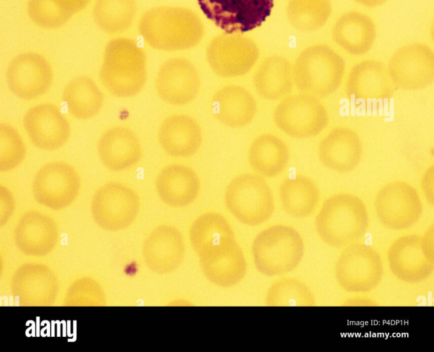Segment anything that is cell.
<instances>
[{"instance_id":"obj_16","label":"cell","mask_w":434,"mask_h":352,"mask_svg":"<svg viewBox=\"0 0 434 352\" xmlns=\"http://www.w3.org/2000/svg\"><path fill=\"white\" fill-rule=\"evenodd\" d=\"M362 144L358 134L347 126L333 129L320 142L318 156L322 164L337 173H349L360 164Z\"/></svg>"},{"instance_id":"obj_15","label":"cell","mask_w":434,"mask_h":352,"mask_svg":"<svg viewBox=\"0 0 434 352\" xmlns=\"http://www.w3.org/2000/svg\"><path fill=\"white\" fill-rule=\"evenodd\" d=\"M80 177L71 165L63 162L44 164L33 179L35 196L50 205H61L71 201L80 188Z\"/></svg>"},{"instance_id":"obj_6","label":"cell","mask_w":434,"mask_h":352,"mask_svg":"<svg viewBox=\"0 0 434 352\" xmlns=\"http://www.w3.org/2000/svg\"><path fill=\"white\" fill-rule=\"evenodd\" d=\"M378 252L365 243H352L339 256L335 276L339 285L350 293H367L375 289L383 276Z\"/></svg>"},{"instance_id":"obj_5","label":"cell","mask_w":434,"mask_h":352,"mask_svg":"<svg viewBox=\"0 0 434 352\" xmlns=\"http://www.w3.org/2000/svg\"><path fill=\"white\" fill-rule=\"evenodd\" d=\"M224 199L231 214L246 226L266 222L274 211L270 187L262 177L255 174L243 173L234 178L226 188Z\"/></svg>"},{"instance_id":"obj_24","label":"cell","mask_w":434,"mask_h":352,"mask_svg":"<svg viewBox=\"0 0 434 352\" xmlns=\"http://www.w3.org/2000/svg\"><path fill=\"white\" fill-rule=\"evenodd\" d=\"M156 188L164 203L172 207H183L196 199L200 190V181L190 167L171 164L158 173Z\"/></svg>"},{"instance_id":"obj_19","label":"cell","mask_w":434,"mask_h":352,"mask_svg":"<svg viewBox=\"0 0 434 352\" xmlns=\"http://www.w3.org/2000/svg\"><path fill=\"white\" fill-rule=\"evenodd\" d=\"M138 199L133 190L116 182L104 184L94 197L93 208L101 223L116 227L127 223L135 215Z\"/></svg>"},{"instance_id":"obj_31","label":"cell","mask_w":434,"mask_h":352,"mask_svg":"<svg viewBox=\"0 0 434 352\" xmlns=\"http://www.w3.org/2000/svg\"><path fill=\"white\" fill-rule=\"evenodd\" d=\"M90 0H28L30 20L40 28L54 29L68 22L85 9Z\"/></svg>"},{"instance_id":"obj_33","label":"cell","mask_w":434,"mask_h":352,"mask_svg":"<svg viewBox=\"0 0 434 352\" xmlns=\"http://www.w3.org/2000/svg\"><path fill=\"white\" fill-rule=\"evenodd\" d=\"M136 12L135 0H96L93 16L103 31L115 34L128 29Z\"/></svg>"},{"instance_id":"obj_25","label":"cell","mask_w":434,"mask_h":352,"mask_svg":"<svg viewBox=\"0 0 434 352\" xmlns=\"http://www.w3.org/2000/svg\"><path fill=\"white\" fill-rule=\"evenodd\" d=\"M185 246L179 230L171 225L159 226L151 236L147 247L148 262L161 274L172 272L181 264Z\"/></svg>"},{"instance_id":"obj_12","label":"cell","mask_w":434,"mask_h":352,"mask_svg":"<svg viewBox=\"0 0 434 352\" xmlns=\"http://www.w3.org/2000/svg\"><path fill=\"white\" fill-rule=\"evenodd\" d=\"M23 124L32 144L43 150L58 149L70 138L68 121L52 104H41L29 109L23 116Z\"/></svg>"},{"instance_id":"obj_10","label":"cell","mask_w":434,"mask_h":352,"mask_svg":"<svg viewBox=\"0 0 434 352\" xmlns=\"http://www.w3.org/2000/svg\"><path fill=\"white\" fill-rule=\"evenodd\" d=\"M387 69L395 86L409 91L422 89L433 82V52L423 43L403 45L391 57Z\"/></svg>"},{"instance_id":"obj_11","label":"cell","mask_w":434,"mask_h":352,"mask_svg":"<svg viewBox=\"0 0 434 352\" xmlns=\"http://www.w3.org/2000/svg\"><path fill=\"white\" fill-rule=\"evenodd\" d=\"M9 88L17 97L32 100L45 94L53 80L49 62L40 54L26 52L17 55L6 71Z\"/></svg>"},{"instance_id":"obj_32","label":"cell","mask_w":434,"mask_h":352,"mask_svg":"<svg viewBox=\"0 0 434 352\" xmlns=\"http://www.w3.org/2000/svg\"><path fill=\"white\" fill-rule=\"evenodd\" d=\"M258 58V52L249 47H212L207 54V59L213 71L224 78L236 77L246 74Z\"/></svg>"},{"instance_id":"obj_38","label":"cell","mask_w":434,"mask_h":352,"mask_svg":"<svg viewBox=\"0 0 434 352\" xmlns=\"http://www.w3.org/2000/svg\"><path fill=\"white\" fill-rule=\"evenodd\" d=\"M433 224L429 226L422 236H420L422 250L426 256L434 262Z\"/></svg>"},{"instance_id":"obj_34","label":"cell","mask_w":434,"mask_h":352,"mask_svg":"<svg viewBox=\"0 0 434 352\" xmlns=\"http://www.w3.org/2000/svg\"><path fill=\"white\" fill-rule=\"evenodd\" d=\"M265 302L266 305L272 307H311L316 304L307 285L293 277L274 281L267 292Z\"/></svg>"},{"instance_id":"obj_39","label":"cell","mask_w":434,"mask_h":352,"mask_svg":"<svg viewBox=\"0 0 434 352\" xmlns=\"http://www.w3.org/2000/svg\"><path fill=\"white\" fill-rule=\"evenodd\" d=\"M348 305L351 306H360V305H375V301L371 298H366L364 296H357L352 298L347 301Z\"/></svg>"},{"instance_id":"obj_20","label":"cell","mask_w":434,"mask_h":352,"mask_svg":"<svg viewBox=\"0 0 434 352\" xmlns=\"http://www.w3.org/2000/svg\"><path fill=\"white\" fill-rule=\"evenodd\" d=\"M97 150L101 163L111 171L130 168L141 157L138 137L131 129L121 126L105 131L99 138Z\"/></svg>"},{"instance_id":"obj_2","label":"cell","mask_w":434,"mask_h":352,"mask_svg":"<svg viewBox=\"0 0 434 352\" xmlns=\"http://www.w3.org/2000/svg\"><path fill=\"white\" fill-rule=\"evenodd\" d=\"M99 76L103 85L114 96L138 94L147 78L144 52L133 40H112L105 49Z\"/></svg>"},{"instance_id":"obj_36","label":"cell","mask_w":434,"mask_h":352,"mask_svg":"<svg viewBox=\"0 0 434 352\" xmlns=\"http://www.w3.org/2000/svg\"><path fill=\"white\" fill-rule=\"evenodd\" d=\"M1 170L6 172L17 167L25 156V146L17 130L10 124L1 122Z\"/></svg>"},{"instance_id":"obj_14","label":"cell","mask_w":434,"mask_h":352,"mask_svg":"<svg viewBox=\"0 0 434 352\" xmlns=\"http://www.w3.org/2000/svg\"><path fill=\"white\" fill-rule=\"evenodd\" d=\"M160 98L174 105L192 102L200 89V78L194 65L183 58L170 60L160 68L156 78Z\"/></svg>"},{"instance_id":"obj_26","label":"cell","mask_w":434,"mask_h":352,"mask_svg":"<svg viewBox=\"0 0 434 352\" xmlns=\"http://www.w3.org/2000/svg\"><path fill=\"white\" fill-rule=\"evenodd\" d=\"M290 159L286 143L271 133H262L251 142L248 152V161L251 168L266 177L280 174Z\"/></svg>"},{"instance_id":"obj_29","label":"cell","mask_w":434,"mask_h":352,"mask_svg":"<svg viewBox=\"0 0 434 352\" xmlns=\"http://www.w3.org/2000/svg\"><path fill=\"white\" fill-rule=\"evenodd\" d=\"M290 63L282 56L267 58L255 73L254 87L262 98L275 100L289 94L293 87Z\"/></svg>"},{"instance_id":"obj_40","label":"cell","mask_w":434,"mask_h":352,"mask_svg":"<svg viewBox=\"0 0 434 352\" xmlns=\"http://www.w3.org/2000/svg\"><path fill=\"white\" fill-rule=\"evenodd\" d=\"M359 4L367 7L375 8L378 7L384 4L388 0H355Z\"/></svg>"},{"instance_id":"obj_4","label":"cell","mask_w":434,"mask_h":352,"mask_svg":"<svg viewBox=\"0 0 434 352\" xmlns=\"http://www.w3.org/2000/svg\"><path fill=\"white\" fill-rule=\"evenodd\" d=\"M345 72L343 58L326 45L304 50L296 58L293 80L302 92L316 98L331 95L340 86Z\"/></svg>"},{"instance_id":"obj_13","label":"cell","mask_w":434,"mask_h":352,"mask_svg":"<svg viewBox=\"0 0 434 352\" xmlns=\"http://www.w3.org/2000/svg\"><path fill=\"white\" fill-rule=\"evenodd\" d=\"M387 258L393 274L405 283H420L433 271L434 262L424 252L420 236L417 234L396 239L389 248Z\"/></svg>"},{"instance_id":"obj_27","label":"cell","mask_w":434,"mask_h":352,"mask_svg":"<svg viewBox=\"0 0 434 352\" xmlns=\"http://www.w3.org/2000/svg\"><path fill=\"white\" fill-rule=\"evenodd\" d=\"M199 261L205 277L219 287H229L238 284L247 272L245 256L237 243Z\"/></svg>"},{"instance_id":"obj_35","label":"cell","mask_w":434,"mask_h":352,"mask_svg":"<svg viewBox=\"0 0 434 352\" xmlns=\"http://www.w3.org/2000/svg\"><path fill=\"white\" fill-rule=\"evenodd\" d=\"M331 13L329 0H290L287 14L290 23L302 31L320 28Z\"/></svg>"},{"instance_id":"obj_21","label":"cell","mask_w":434,"mask_h":352,"mask_svg":"<svg viewBox=\"0 0 434 352\" xmlns=\"http://www.w3.org/2000/svg\"><path fill=\"white\" fill-rule=\"evenodd\" d=\"M158 141L168 155L176 157H189L194 155L201 145V129L191 116L174 114L161 122Z\"/></svg>"},{"instance_id":"obj_1","label":"cell","mask_w":434,"mask_h":352,"mask_svg":"<svg viewBox=\"0 0 434 352\" xmlns=\"http://www.w3.org/2000/svg\"><path fill=\"white\" fill-rule=\"evenodd\" d=\"M316 232L326 244L346 247L367 232L369 217L364 201L350 193H338L323 202L315 221Z\"/></svg>"},{"instance_id":"obj_37","label":"cell","mask_w":434,"mask_h":352,"mask_svg":"<svg viewBox=\"0 0 434 352\" xmlns=\"http://www.w3.org/2000/svg\"><path fill=\"white\" fill-rule=\"evenodd\" d=\"M421 187L428 203L433 207L434 204V166L429 167L421 179Z\"/></svg>"},{"instance_id":"obj_23","label":"cell","mask_w":434,"mask_h":352,"mask_svg":"<svg viewBox=\"0 0 434 352\" xmlns=\"http://www.w3.org/2000/svg\"><path fill=\"white\" fill-rule=\"evenodd\" d=\"M212 112L223 124L240 128L249 124L256 111V100L250 92L239 85H227L213 96Z\"/></svg>"},{"instance_id":"obj_18","label":"cell","mask_w":434,"mask_h":352,"mask_svg":"<svg viewBox=\"0 0 434 352\" xmlns=\"http://www.w3.org/2000/svg\"><path fill=\"white\" fill-rule=\"evenodd\" d=\"M394 90L387 67L377 60L355 64L346 80L347 95L355 100L388 99L393 96Z\"/></svg>"},{"instance_id":"obj_7","label":"cell","mask_w":434,"mask_h":352,"mask_svg":"<svg viewBox=\"0 0 434 352\" xmlns=\"http://www.w3.org/2000/svg\"><path fill=\"white\" fill-rule=\"evenodd\" d=\"M273 120L278 128L289 137L307 139L325 129L329 116L318 98L301 93L285 98L274 109Z\"/></svg>"},{"instance_id":"obj_3","label":"cell","mask_w":434,"mask_h":352,"mask_svg":"<svg viewBox=\"0 0 434 352\" xmlns=\"http://www.w3.org/2000/svg\"><path fill=\"white\" fill-rule=\"evenodd\" d=\"M304 251L303 239L292 226L277 224L255 237L251 252L256 268L265 276H280L294 270Z\"/></svg>"},{"instance_id":"obj_17","label":"cell","mask_w":434,"mask_h":352,"mask_svg":"<svg viewBox=\"0 0 434 352\" xmlns=\"http://www.w3.org/2000/svg\"><path fill=\"white\" fill-rule=\"evenodd\" d=\"M189 239L199 259L217 254L236 243L229 223L216 212L203 213L194 221Z\"/></svg>"},{"instance_id":"obj_28","label":"cell","mask_w":434,"mask_h":352,"mask_svg":"<svg viewBox=\"0 0 434 352\" xmlns=\"http://www.w3.org/2000/svg\"><path fill=\"white\" fill-rule=\"evenodd\" d=\"M279 197L284 210L289 215L304 218L316 209L320 193L311 179L298 175L287 177L281 182Z\"/></svg>"},{"instance_id":"obj_30","label":"cell","mask_w":434,"mask_h":352,"mask_svg":"<svg viewBox=\"0 0 434 352\" xmlns=\"http://www.w3.org/2000/svg\"><path fill=\"white\" fill-rule=\"evenodd\" d=\"M63 99L70 113L80 120L96 116L104 102L103 94L96 82L84 76L74 78L65 85Z\"/></svg>"},{"instance_id":"obj_8","label":"cell","mask_w":434,"mask_h":352,"mask_svg":"<svg viewBox=\"0 0 434 352\" xmlns=\"http://www.w3.org/2000/svg\"><path fill=\"white\" fill-rule=\"evenodd\" d=\"M374 208L380 222L395 230L412 228L423 212L417 190L403 180L390 182L381 187L375 197Z\"/></svg>"},{"instance_id":"obj_9","label":"cell","mask_w":434,"mask_h":352,"mask_svg":"<svg viewBox=\"0 0 434 352\" xmlns=\"http://www.w3.org/2000/svg\"><path fill=\"white\" fill-rule=\"evenodd\" d=\"M205 16L227 34L260 26L271 14L273 0H198Z\"/></svg>"},{"instance_id":"obj_22","label":"cell","mask_w":434,"mask_h":352,"mask_svg":"<svg viewBox=\"0 0 434 352\" xmlns=\"http://www.w3.org/2000/svg\"><path fill=\"white\" fill-rule=\"evenodd\" d=\"M377 36L375 25L367 14L350 10L343 13L332 30L334 41L346 52L360 56L373 46Z\"/></svg>"}]
</instances>
